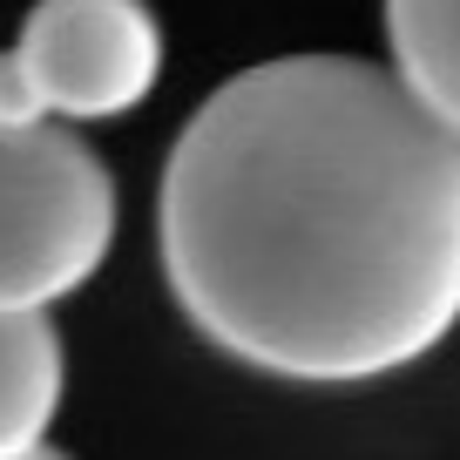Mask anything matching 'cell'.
<instances>
[{"label":"cell","instance_id":"7a4b0ae2","mask_svg":"<svg viewBox=\"0 0 460 460\" xmlns=\"http://www.w3.org/2000/svg\"><path fill=\"white\" fill-rule=\"evenodd\" d=\"M115 244V176L75 129H0V312H48Z\"/></svg>","mask_w":460,"mask_h":460},{"label":"cell","instance_id":"3957f363","mask_svg":"<svg viewBox=\"0 0 460 460\" xmlns=\"http://www.w3.org/2000/svg\"><path fill=\"white\" fill-rule=\"evenodd\" d=\"M163 75V28L149 0H34L0 55V129L14 122H109Z\"/></svg>","mask_w":460,"mask_h":460},{"label":"cell","instance_id":"277c9868","mask_svg":"<svg viewBox=\"0 0 460 460\" xmlns=\"http://www.w3.org/2000/svg\"><path fill=\"white\" fill-rule=\"evenodd\" d=\"M61 332L48 312H0V460L41 447L61 406Z\"/></svg>","mask_w":460,"mask_h":460},{"label":"cell","instance_id":"6da1fadb","mask_svg":"<svg viewBox=\"0 0 460 460\" xmlns=\"http://www.w3.org/2000/svg\"><path fill=\"white\" fill-rule=\"evenodd\" d=\"M156 244L230 359L298 386L400 373L460 325V129L379 61H258L183 122Z\"/></svg>","mask_w":460,"mask_h":460},{"label":"cell","instance_id":"8992f818","mask_svg":"<svg viewBox=\"0 0 460 460\" xmlns=\"http://www.w3.org/2000/svg\"><path fill=\"white\" fill-rule=\"evenodd\" d=\"M14 460H68V454H55V447H28V454H14Z\"/></svg>","mask_w":460,"mask_h":460},{"label":"cell","instance_id":"5b68a950","mask_svg":"<svg viewBox=\"0 0 460 460\" xmlns=\"http://www.w3.org/2000/svg\"><path fill=\"white\" fill-rule=\"evenodd\" d=\"M393 75L460 129V0H386Z\"/></svg>","mask_w":460,"mask_h":460}]
</instances>
